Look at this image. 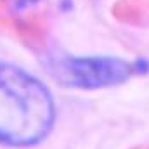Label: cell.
Wrapping results in <instances>:
<instances>
[{
	"label": "cell",
	"instance_id": "1",
	"mask_svg": "<svg viewBox=\"0 0 149 149\" xmlns=\"http://www.w3.org/2000/svg\"><path fill=\"white\" fill-rule=\"evenodd\" d=\"M56 121L47 85L26 70L0 61V142L28 148L42 142Z\"/></svg>",
	"mask_w": 149,
	"mask_h": 149
},
{
	"label": "cell",
	"instance_id": "2",
	"mask_svg": "<svg viewBox=\"0 0 149 149\" xmlns=\"http://www.w3.org/2000/svg\"><path fill=\"white\" fill-rule=\"evenodd\" d=\"M50 76L71 88H102L127 81L137 64L120 57H73L61 56L47 61Z\"/></svg>",
	"mask_w": 149,
	"mask_h": 149
}]
</instances>
